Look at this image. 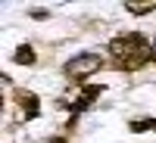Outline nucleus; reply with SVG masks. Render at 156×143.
<instances>
[{
	"label": "nucleus",
	"mask_w": 156,
	"mask_h": 143,
	"mask_svg": "<svg viewBox=\"0 0 156 143\" xmlns=\"http://www.w3.org/2000/svg\"><path fill=\"white\" fill-rule=\"evenodd\" d=\"M125 9L131 16H147V12L156 9V0H125Z\"/></svg>",
	"instance_id": "obj_6"
},
{
	"label": "nucleus",
	"mask_w": 156,
	"mask_h": 143,
	"mask_svg": "<svg viewBox=\"0 0 156 143\" xmlns=\"http://www.w3.org/2000/svg\"><path fill=\"white\" fill-rule=\"evenodd\" d=\"M28 16H31V19H47V12H44V9H31Z\"/></svg>",
	"instance_id": "obj_8"
},
{
	"label": "nucleus",
	"mask_w": 156,
	"mask_h": 143,
	"mask_svg": "<svg viewBox=\"0 0 156 143\" xmlns=\"http://www.w3.org/2000/svg\"><path fill=\"white\" fill-rule=\"evenodd\" d=\"M12 103H16V109H19V121H31V118L41 115V100H37V94H31V90L16 87L12 90Z\"/></svg>",
	"instance_id": "obj_4"
},
{
	"label": "nucleus",
	"mask_w": 156,
	"mask_h": 143,
	"mask_svg": "<svg viewBox=\"0 0 156 143\" xmlns=\"http://www.w3.org/2000/svg\"><path fill=\"white\" fill-rule=\"evenodd\" d=\"M12 59H16L19 66H34L37 53H34V47H31V44H19L16 50H12Z\"/></svg>",
	"instance_id": "obj_5"
},
{
	"label": "nucleus",
	"mask_w": 156,
	"mask_h": 143,
	"mask_svg": "<svg viewBox=\"0 0 156 143\" xmlns=\"http://www.w3.org/2000/svg\"><path fill=\"white\" fill-rule=\"evenodd\" d=\"M106 53H109V66L112 69L137 72V69H144L153 59V44L144 34H137V31H122V34H115L106 44Z\"/></svg>",
	"instance_id": "obj_1"
},
{
	"label": "nucleus",
	"mask_w": 156,
	"mask_h": 143,
	"mask_svg": "<svg viewBox=\"0 0 156 143\" xmlns=\"http://www.w3.org/2000/svg\"><path fill=\"white\" fill-rule=\"evenodd\" d=\"M153 59H156V41H153Z\"/></svg>",
	"instance_id": "obj_10"
},
{
	"label": "nucleus",
	"mask_w": 156,
	"mask_h": 143,
	"mask_svg": "<svg viewBox=\"0 0 156 143\" xmlns=\"http://www.w3.org/2000/svg\"><path fill=\"white\" fill-rule=\"evenodd\" d=\"M103 94V84H84V81H72L66 90H62V97L56 100L59 109L66 112H84L94 106V100Z\"/></svg>",
	"instance_id": "obj_2"
},
{
	"label": "nucleus",
	"mask_w": 156,
	"mask_h": 143,
	"mask_svg": "<svg viewBox=\"0 0 156 143\" xmlns=\"http://www.w3.org/2000/svg\"><path fill=\"white\" fill-rule=\"evenodd\" d=\"M128 128L134 134H147V131H156V118H134V121H128Z\"/></svg>",
	"instance_id": "obj_7"
},
{
	"label": "nucleus",
	"mask_w": 156,
	"mask_h": 143,
	"mask_svg": "<svg viewBox=\"0 0 156 143\" xmlns=\"http://www.w3.org/2000/svg\"><path fill=\"white\" fill-rule=\"evenodd\" d=\"M47 143H66V137H53V140H47Z\"/></svg>",
	"instance_id": "obj_9"
},
{
	"label": "nucleus",
	"mask_w": 156,
	"mask_h": 143,
	"mask_svg": "<svg viewBox=\"0 0 156 143\" xmlns=\"http://www.w3.org/2000/svg\"><path fill=\"white\" fill-rule=\"evenodd\" d=\"M106 62H103L100 53H75L66 66H62V75L69 78V81H87L90 75H97Z\"/></svg>",
	"instance_id": "obj_3"
}]
</instances>
